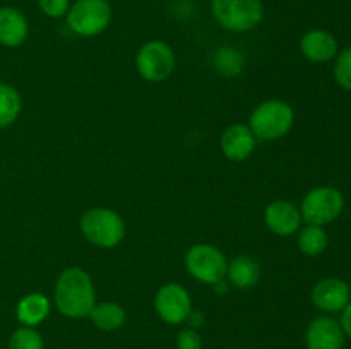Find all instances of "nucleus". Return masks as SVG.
<instances>
[{
	"mask_svg": "<svg viewBox=\"0 0 351 349\" xmlns=\"http://www.w3.org/2000/svg\"><path fill=\"white\" fill-rule=\"evenodd\" d=\"M0 349H2V348H0Z\"/></svg>",
	"mask_w": 351,
	"mask_h": 349,
	"instance_id": "27",
	"label": "nucleus"
},
{
	"mask_svg": "<svg viewBox=\"0 0 351 349\" xmlns=\"http://www.w3.org/2000/svg\"><path fill=\"white\" fill-rule=\"evenodd\" d=\"M9 349H43V337L34 327L21 325L10 334Z\"/></svg>",
	"mask_w": 351,
	"mask_h": 349,
	"instance_id": "21",
	"label": "nucleus"
},
{
	"mask_svg": "<svg viewBox=\"0 0 351 349\" xmlns=\"http://www.w3.org/2000/svg\"><path fill=\"white\" fill-rule=\"evenodd\" d=\"M348 287H350V293H351V279H350V283H348Z\"/></svg>",
	"mask_w": 351,
	"mask_h": 349,
	"instance_id": "26",
	"label": "nucleus"
},
{
	"mask_svg": "<svg viewBox=\"0 0 351 349\" xmlns=\"http://www.w3.org/2000/svg\"><path fill=\"white\" fill-rule=\"evenodd\" d=\"M256 135L243 123H233L221 135L223 154L230 161H235V163L249 159L254 151H256Z\"/></svg>",
	"mask_w": 351,
	"mask_h": 349,
	"instance_id": "13",
	"label": "nucleus"
},
{
	"mask_svg": "<svg viewBox=\"0 0 351 349\" xmlns=\"http://www.w3.org/2000/svg\"><path fill=\"white\" fill-rule=\"evenodd\" d=\"M295 122V113L288 103L281 99H267L252 109L249 129L256 139L276 140L287 135Z\"/></svg>",
	"mask_w": 351,
	"mask_h": 349,
	"instance_id": "2",
	"label": "nucleus"
},
{
	"mask_svg": "<svg viewBox=\"0 0 351 349\" xmlns=\"http://www.w3.org/2000/svg\"><path fill=\"white\" fill-rule=\"evenodd\" d=\"M178 349H202V339L195 328H184L177 335Z\"/></svg>",
	"mask_w": 351,
	"mask_h": 349,
	"instance_id": "24",
	"label": "nucleus"
},
{
	"mask_svg": "<svg viewBox=\"0 0 351 349\" xmlns=\"http://www.w3.org/2000/svg\"><path fill=\"white\" fill-rule=\"evenodd\" d=\"M351 301L348 283L339 277H326L312 287V303L324 313H338Z\"/></svg>",
	"mask_w": 351,
	"mask_h": 349,
	"instance_id": "11",
	"label": "nucleus"
},
{
	"mask_svg": "<svg viewBox=\"0 0 351 349\" xmlns=\"http://www.w3.org/2000/svg\"><path fill=\"white\" fill-rule=\"evenodd\" d=\"M339 325H341L343 332L348 339H351V301L341 310V318H339Z\"/></svg>",
	"mask_w": 351,
	"mask_h": 349,
	"instance_id": "25",
	"label": "nucleus"
},
{
	"mask_svg": "<svg viewBox=\"0 0 351 349\" xmlns=\"http://www.w3.org/2000/svg\"><path fill=\"white\" fill-rule=\"evenodd\" d=\"M154 310L168 325H180L192 313V300L189 291L177 283H167L154 296Z\"/></svg>",
	"mask_w": 351,
	"mask_h": 349,
	"instance_id": "9",
	"label": "nucleus"
},
{
	"mask_svg": "<svg viewBox=\"0 0 351 349\" xmlns=\"http://www.w3.org/2000/svg\"><path fill=\"white\" fill-rule=\"evenodd\" d=\"M216 23L232 33H247L264 19L263 0H211Z\"/></svg>",
	"mask_w": 351,
	"mask_h": 349,
	"instance_id": "4",
	"label": "nucleus"
},
{
	"mask_svg": "<svg viewBox=\"0 0 351 349\" xmlns=\"http://www.w3.org/2000/svg\"><path fill=\"white\" fill-rule=\"evenodd\" d=\"M264 222L274 235L291 236L302 226L300 209L290 201H273L264 209Z\"/></svg>",
	"mask_w": 351,
	"mask_h": 349,
	"instance_id": "12",
	"label": "nucleus"
},
{
	"mask_svg": "<svg viewBox=\"0 0 351 349\" xmlns=\"http://www.w3.org/2000/svg\"><path fill=\"white\" fill-rule=\"evenodd\" d=\"M81 231L91 245L115 248L125 236V222L113 209L93 207L82 214Z\"/></svg>",
	"mask_w": 351,
	"mask_h": 349,
	"instance_id": "3",
	"label": "nucleus"
},
{
	"mask_svg": "<svg viewBox=\"0 0 351 349\" xmlns=\"http://www.w3.org/2000/svg\"><path fill=\"white\" fill-rule=\"evenodd\" d=\"M185 269L194 277L195 281L202 284H211L216 286L226 277L228 269V260L225 253L215 245L209 243H195L185 253Z\"/></svg>",
	"mask_w": 351,
	"mask_h": 349,
	"instance_id": "7",
	"label": "nucleus"
},
{
	"mask_svg": "<svg viewBox=\"0 0 351 349\" xmlns=\"http://www.w3.org/2000/svg\"><path fill=\"white\" fill-rule=\"evenodd\" d=\"M226 277L239 289H249L261 277V266L250 255H237L228 262Z\"/></svg>",
	"mask_w": 351,
	"mask_h": 349,
	"instance_id": "17",
	"label": "nucleus"
},
{
	"mask_svg": "<svg viewBox=\"0 0 351 349\" xmlns=\"http://www.w3.org/2000/svg\"><path fill=\"white\" fill-rule=\"evenodd\" d=\"M345 341L346 335L339 325V320L329 315L312 318L305 331L307 349H343Z\"/></svg>",
	"mask_w": 351,
	"mask_h": 349,
	"instance_id": "10",
	"label": "nucleus"
},
{
	"mask_svg": "<svg viewBox=\"0 0 351 349\" xmlns=\"http://www.w3.org/2000/svg\"><path fill=\"white\" fill-rule=\"evenodd\" d=\"M329 236L322 226L307 224L298 229V248L307 257H319L328 248Z\"/></svg>",
	"mask_w": 351,
	"mask_h": 349,
	"instance_id": "19",
	"label": "nucleus"
},
{
	"mask_svg": "<svg viewBox=\"0 0 351 349\" xmlns=\"http://www.w3.org/2000/svg\"><path fill=\"white\" fill-rule=\"evenodd\" d=\"M335 79L343 89L351 91V47L336 55Z\"/></svg>",
	"mask_w": 351,
	"mask_h": 349,
	"instance_id": "22",
	"label": "nucleus"
},
{
	"mask_svg": "<svg viewBox=\"0 0 351 349\" xmlns=\"http://www.w3.org/2000/svg\"><path fill=\"white\" fill-rule=\"evenodd\" d=\"M53 303L67 318L89 317L96 305V291L91 276L81 267L62 270L55 283Z\"/></svg>",
	"mask_w": 351,
	"mask_h": 349,
	"instance_id": "1",
	"label": "nucleus"
},
{
	"mask_svg": "<svg viewBox=\"0 0 351 349\" xmlns=\"http://www.w3.org/2000/svg\"><path fill=\"white\" fill-rule=\"evenodd\" d=\"M50 298L43 293H29L19 300L16 307V317L24 327H36L50 315Z\"/></svg>",
	"mask_w": 351,
	"mask_h": 349,
	"instance_id": "16",
	"label": "nucleus"
},
{
	"mask_svg": "<svg viewBox=\"0 0 351 349\" xmlns=\"http://www.w3.org/2000/svg\"><path fill=\"white\" fill-rule=\"evenodd\" d=\"M300 51L311 62H329L338 55V41L329 31L311 29L302 36Z\"/></svg>",
	"mask_w": 351,
	"mask_h": 349,
	"instance_id": "14",
	"label": "nucleus"
},
{
	"mask_svg": "<svg viewBox=\"0 0 351 349\" xmlns=\"http://www.w3.org/2000/svg\"><path fill=\"white\" fill-rule=\"evenodd\" d=\"M38 7L47 17L60 19L67 16L71 9V0H38Z\"/></svg>",
	"mask_w": 351,
	"mask_h": 349,
	"instance_id": "23",
	"label": "nucleus"
},
{
	"mask_svg": "<svg viewBox=\"0 0 351 349\" xmlns=\"http://www.w3.org/2000/svg\"><path fill=\"white\" fill-rule=\"evenodd\" d=\"M89 318L95 324V327H98L99 331L105 332H113L119 331L123 324H125V310L120 307L119 303H113V301H105V303L95 305V308L89 313Z\"/></svg>",
	"mask_w": 351,
	"mask_h": 349,
	"instance_id": "18",
	"label": "nucleus"
},
{
	"mask_svg": "<svg viewBox=\"0 0 351 349\" xmlns=\"http://www.w3.org/2000/svg\"><path fill=\"white\" fill-rule=\"evenodd\" d=\"M23 101L16 88L0 82V129L12 125L19 116Z\"/></svg>",
	"mask_w": 351,
	"mask_h": 349,
	"instance_id": "20",
	"label": "nucleus"
},
{
	"mask_svg": "<svg viewBox=\"0 0 351 349\" xmlns=\"http://www.w3.org/2000/svg\"><path fill=\"white\" fill-rule=\"evenodd\" d=\"M112 16L108 0H75L71 3L65 21L69 29L77 36L95 38L110 26Z\"/></svg>",
	"mask_w": 351,
	"mask_h": 349,
	"instance_id": "5",
	"label": "nucleus"
},
{
	"mask_svg": "<svg viewBox=\"0 0 351 349\" xmlns=\"http://www.w3.org/2000/svg\"><path fill=\"white\" fill-rule=\"evenodd\" d=\"M136 68L143 79L149 82L167 81L175 70V51L161 40H151L139 48L136 55Z\"/></svg>",
	"mask_w": 351,
	"mask_h": 349,
	"instance_id": "8",
	"label": "nucleus"
},
{
	"mask_svg": "<svg viewBox=\"0 0 351 349\" xmlns=\"http://www.w3.org/2000/svg\"><path fill=\"white\" fill-rule=\"evenodd\" d=\"M29 24L26 16L16 7H0V44L17 48L27 40Z\"/></svg>",
	"mask_w": 351,
	"mask_h": 349,
	"instance_id": "15",
	"label": "nucleus"
},
{
	"mask_svg": "<svg viewBox=\"0 0 351 349\" xmlns=\"http://www.w3.org/2000/svg\"><path fill=\"white\" fill-rule=\"evenodd\" d=\"M345 209V197L331 185L312 188L300 204L302 221L314 226H328L341 216Z\"/></svg>",
	"mask_w": 351,
	"mask_h": 349,
	"instance_id": "6",
	"label": "nucleus"
}]
</instances>
